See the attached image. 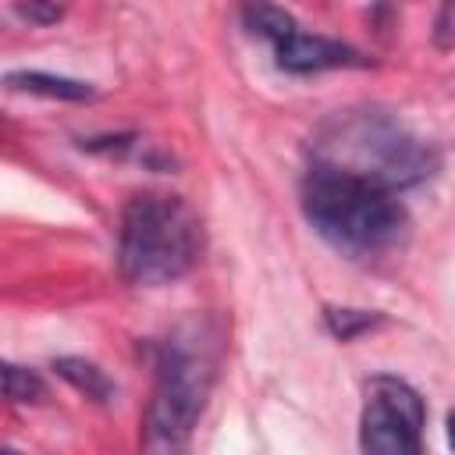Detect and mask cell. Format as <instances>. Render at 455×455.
Wrapping results in <instances>:
<instances>
[{
  "label": "cell",
  "mask_w": 455,
  "mask_h": 455,
  "mask_svg": "<svg viewBox=\"0 0 455 455\" xmlns=\"http://www.w3.org/2000/svg\"><path fill=\"white\" fill-rule=\"evenodd\" d=\"M306 220L348 256H380L405 242L409 213L398 196L370 178L348 174L331 164H309L302 174Z\"/></svg>",
  "instance_id": "cell-1"
},
{
  "label": "cell",
  "mask_w": 455,
  "mask_h": 455,
  "mask_svg": "<svg viewBox=\"0 0 455 455\" xmlns=\"http://www.w3.org/2000/svg\"><path fill=\"white\" fill-rule=\"evenodd\" d=\"M217 334L192 320L156 345L153 395L142 416V455H185L217 380Z\"/></svg>",
  "instance_id": "cell-2"
},
{
  "label": "cell",
  "mask_w": 455,
  "mask_h": 455,
  "mask_svg": "<svg viewBox=\"0 0 455 455\" xmlns=\"http://www.w3.org/2000/svg\"><path fill=\"white\" fill-rule=\"evenodd\" d=\"M203 220L181 196L139 192L124 203L117 228V270L128 284H171L203 259Z\"/></svg>",
  "instance_id": "cell-3"
},
{
  "label": "cell",
  "mask_w": 455,
  "mask_h": 455,
  "mask_svg": "<svg viewBox=\"0 0 455 455\" xmlns=\"http://www.w3.org/2000/svg\"><path fill=\"white\" fill-rule=\"evenodd\" d=\"M313 160L370 178L391 192L427 178L434 167V153L416 135L380 114H352L334 121L320 135Z\"/></svg>",
  "instance_id": "cell-4"
},
{
  "label": "cell",
  "mask_w": 455,
  "mask_h": 455,
  "mask_svg": "<svg viewBox=\"0 0 455 455\" xmlns=\"http://www.w3.org/2000/svg\"><path fill=\"white\" fill-rule=\"evenodd\" d=\"M427 409L412 384L391 373H377L366 384V402L359 416V451L363 455H419L423 451Z\"/></svg>",
  "instance_id": "cell-5"
},
{
  "label": "cell",
  "mask_w": 455,
  "mask_h": 455,
  "mask_svg": "<svg viewBox=\"0 0 455 455\" xmlns=\"http://www.w3.org/2000/svg\"><path fill=\"white\" fill-rule=\"evenodd\" d=\"M274 57H277V68L291 75L331 71V68H366V57L355 46L320 32H302L299 25L274 43Z\"/></svg>",
  "instance_id": "cell-6"
},
{
  "label": "cell",
  "mask_w": 455,
  "mask_h": 455,
  "mask_svg": "<svg viewBox=\"0 0 455 455\" xmlns=\"http://www.w3.org/2000/svg\"><path fill=\"white\" fill-rule=\"evenodd\" d=\"M53 370H57V377H64L78 395H85V398H92V402H100V405H107V402L114 398V380H110L96 363H89V359H82V355H60V359H53Z\"/></svg>",
  "instance_id": "cell-7"
},
{
  "label": "cell",
  "mask_w": 455,
  "mask_h": 455,
  "mask_svg": "<svg viewBox=\"0 0 455 455\" xmlns=\"http://www.w3.org/2000/svg\"><path fill=\"white\" fill-rule=\"evenodd\" d=\"M11 89L21 92H39V96H53V100H89L92 85L78 82V78H60V75H46V71H11L4 78Z\"/></svg>",
  "instance_id": "cell-8"
},
{
  "label": "cell",
  "mask_w": 455,
  "mask_h": 455,
  "mask_svg": "<svg viewBox=\"0 0 455 455\" xmlns=\"http://www.w3.org/2000/svg\"><path fill=\"white\" fill-rule=\"evenodd\" d=\"M242 21H245L249 32H259L270 43H277L284 32L295 28V18L284 7H274V4H252V7H245L242 11Z\"/></svg>",
  "instance_id": "cell-9"
},
{
  "label": "cell",
  "mask_w": 455,
  "mask_h": 455,
  "mask_svg": "<svg viewBox=\"0 0 455 455\" xmlns=\"http://www.w3.org/2000/svg\"><path fill=\"white\" fill-rule=\"evenodd\" d=\"M323 316H327L331 334L341 338V341H352V338H359L363 331H373L377 323H384L380 313H370V309H345V306H327Z\"/></svg>",
  "instance_id": "cell-10"
},
{
  "label": "cell",
  "mask_w": 455,
  "mask_h": 455,
  "mask_svg": "<svg viewBox=\"0 0 455 455\" xmlns=\"http://www.w3.org/2000/svg\"><path fill=\"white\" fill-rule=\"evenodd\" d=\"M46 395L43 380L36 370L28 366H18V363H4V398L21 405V402H39Z\"/></svg>",
  "instance_id": "cell-11"
},
{
  "label": "cell",
  "mask_w": 455,
  "mask_h": 455,
  "mask_svg": "<svg viewBox=\"0 0 455 455\" xmlns=\"http://www.w3.org/2000/svg\"><path fill=\"white\" fill-rule=\"evenodd\" d=\"M14 14L25 18L28 25H53L64 11L57 4H43V0H28V4H14Z\"/></svg>",
  "instance_id": "cell-12"
},
{
  "label": "cell",
  "mask_w": 455,
  "mask_h": 455,
  "mask_svg": "<svg viewBox=\"0 0 455 455\" xmlns=\"http://www.w3.org/2000/svg\"><path fill=\"white\" fill-rule=\"evenodd\" d=\"M434 43L441 50H455V0H448L434 18Z\"/></svg>",
  "instance_id": "cell-13"
},
{
  "label": "cell",
  "mask_w": 455,
  "mask_h": 455,
  "mask_svg": "<svg viewBox=\"0 0 455 455\" xmlns=\"http://www.w3.org/2000/svg\"><path fill=\"white\" fill-rule=\"evenodd\" d=\"M448 444H451V451H455V409L448 412Z\"/></svg>",
  "instance_id": "cell-14"
},
{
  "label": "cell",
  "mask_w": 455,
  "mask_h": 455,
  "mask_svg": "<svg viewBox=\"0 0 455 455\" xmlns=\"http://www.w3.org/2000/svg\"><path fill=\"white\" fill-rule=\"evenodd\" d=\"M4 455H18V451H11V448H7V451H4Z\"/></svg>",
  "instance_id": "cell-15"
}]
</instances>
